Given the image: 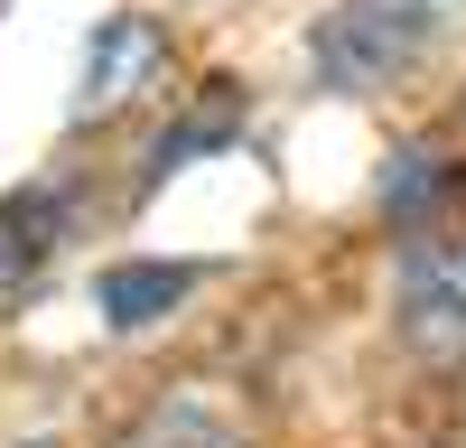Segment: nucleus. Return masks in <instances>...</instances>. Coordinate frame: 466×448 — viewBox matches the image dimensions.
<instances>
[{
  "label": "nucleus",
  "instance_id": "obj_1",
  "mask_svg": "<svg viewBox=\"0 0 466 448\" xmlns=\"http://www.w3.org/2000/svg\"><path fill=\"white\" fill-rule=\"evenodd\" d=\"M430 37V0H345L318 28V75L327 85H382L401 75Z\"/></svg>",
  "mask_w": 466,
  "mask_h": 448
},
{
  "label": "nucleus",
  "instance_id": "obj_2",
  "mask_svg": "<svg viewBox=\"0 0 466 448\" xmlns=\"http://www.w3.org/2000/svg\"><path fill=\"white\" fill-rule=\"evenodd\" d=\"M401 327L430 364H466V234H439L401 271Z\"/></svg>",
  "mask_w": 466,
  "mask_h": 448
},
{
  "label": "nucleus",
  "instance_id": "obj_3",
  "mask_svg": "<svg viewBox=\"0 0 466 448\" xmlns=\"http://www.w3.org/2000/svg\"><path fill=\"white\" fill-rule=\"evenodd\" d=\"M66 224H75L66 187H19V197H0V318L37 290V271H47L56 243H66Z\"/></svg>",
  "mask_w": 466,
  "mask_h": 448
},
{
  "label": "nucleus",
  "instance_id": "obj_4",
  "mask_svg": "<svg viewBox=\"0 0 466 448\" xmlns=\"http://www.w3.org/2000/svg\"><path fill=\"white\" fill-rule=\"evenodd\" d=\"M197 290V261H122V271H103V318L112 327H149V318H168L177 299Z\"/></svg>",
  "mask_w": 466,
  "mask_h": 448
},
{
  "label": "nucleus",
  "instance_id": "obj_5",
  "mask_svg": "<svg viewBox=\"0 0 466 448\" xmlns=\"http://www.w3.org/2000/svg\"><path fill=\"white\" fill-rule=\"evenodd\" d=\"M233 439H243V430H233V411L215 392H168L122 448H233Z\"/></svg>",
  "mask_w": 466,
  "mask_h": 448
}]
</instances>
